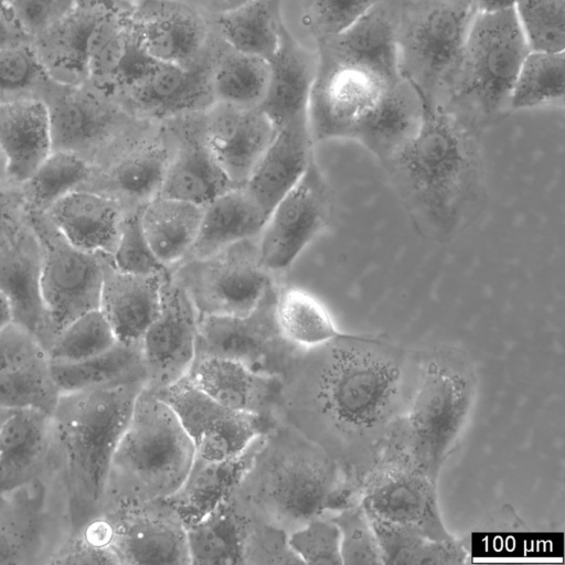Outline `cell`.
Listing matches in <instances>:
<instances>
[{"mask_svg":"<svg viewBox=\"0 0 565 565\" xmlns=\"http://www.w3.org/2000/svg\"><path fill=\"white\" fill-rule=\"evenodd\" d=\"M416 374L417 350L341 332L294 355L273 417L324 449L359 490L408 407Z\"/></svg>","mask_w":565,"mask_h":565,"instance_id":"obj_1","label":"cell"},{"mask_svg":"<svg viewBox=\"0 0 565 565\" xmlns=\"http://www.w3.org/2000/svg\"><path fill=\"white\" fill-rule=\"evenodd\" d=\"M481 137L441 107L424 103L416 132L381 163L423 238L448 243L477 216L484 195Z\"/></svg>","mask_w":565,"mask_h":565,"instance_id":"obj_2","label":"cell"},{"mask_svg":"<svg viewBox=\"0 0 565 565\" xmlns=\"http://www.w3.org/2000/svg\"><path fill=\"white\" fill-rule=\"evenodd\" d=\"M226 503L239 518L290 534L317 516L360 503V494L324 449L296 428L275 420L260 435Z\"/></svg>","mask_w":565,"mask_h":565,"instance_id":"obj_3","label":"cell"},{"mask_svg":"<svg viewBox=\"0 0 565 565\" xmlns=\"http://www.w3.org/2000/svg\"><path fill=\"white\" fill-rule=\"evenodd\" d=\"M308 124L313 145L350 140L380 163L418 129L424 102L405 77H392L359 61L319 53Z\"/></svg>","mask_w":565,"mask_h":565,"instance_id":"obj_4","label":"cell"},{"mask_svg":"<svg viewBox=\"0 0 565 565\" xmlns=\"http://www.w3.org/2000/svg\"><path fill=\"white\" fill-rule=\"evenodd\" d=\"M477 395V370L465 350L445 343L417 349L413 394L391 438L436 482L468 426Z\"/></svg>","mask_w":565,"mask_h":565,"instance_id":"obj_5","label":"cell"},{"mask_svg":"<svg viewBox=\"0 0 565 565\" xmlns=\"http://www.w3.org/2000/svg\"><path fill=\"white\" fill-rule=\"evenodd\" d=\"M530 52L514 9L475 13L435 105L480 134L511 111L520 66Z\"/></svg>","mask_w":565,"mask_h":565,"instance_id":"obj_6","label":"cell"},{"mask_svg":"<svg viewBox=\"0 0 565 565\" xmlns=\"http://www.w3.org/2000/svg\"><path fill=\"white\" fill-rule=\"evenodd\" d=\"M194 457L192 440L174 412L143 388L114 451L102 514L167 499L182 484Z\"/></svg>","mask_w":565,"mask_h":565,"instance_id":"obj_7","label":"cell"},{"mask_svg":"<svg viewBox=\"0 0 565 565\" xmlns=\"http://www.w3.org/2000/svg\"><path fill=\"white\" fill-rule=\"evenodd\" d=\"M145 379L61 394L52 430L65 459L79 512L102 515L108 472Z\"/></svg>","mask_w":565,"mask_h":565,"instance_id":"obj_8","label":"cell"},{"mask_svg":"<svg viewBox=\"0 0 565 565\" xmlns=\"http://www.w3.org/2000/svg\"><path fill=\"white\" fill-rule=\"evenodd\" d=\"M40 99L50 118L52 151L73 152L94 168L106 166L154 124L135 117L89 82L73 85L51 78Z\"/></svg>","mask_w":565,"mask_h":565,"instance_id":"obj_9","label":"cell"},{"mask_svg":"<svg viewBox=\"0 0 565 565\" xmlns=\"http://www.w3.org/2000/svg\"><path fill=\"white\" fill-rule=\"evenodd\" d=\"M399 73L435 105L475 15L457 0H394Z\"/></svg>","mask_w":565,"mask_h":565,"instance_id":"obj_10","label":"cell"},{"mask_svg":"<svg viewBox=\"0 0 565 565\" xmlns=\"http://www.w3.org/2000/svg\"><path fill=\"white\" fill-rule=\"evenodd\" d=\"M29 217L41 247L46 349L73 320L99 309L105 269L113 257L75 247L43 212L29 211Z\"/></svg>","mask_w":565,"mask_h":565,"instance_id":"obj_11","label":"cell"},{"mask_svg":"<svg viewBox=\"0 0 565 565\" xmlns=\"http://www.w3.org/2000/svg\"><path fill=\"white\" fill-rule=\"evenodd\" d=\"M258 237L234 243L204 258L169 269L186 291L199 316H244L276 280L260 260Z\"/></svg>","mask_w":565,"mask_h":565,"instance_id":"obj_12","label":"cell"},{"mask_svg":"<svg viewBox=\"0 0 565 565\" xmlns=\"http://www.w3.org/2000/svg\"><path fill=\"white\" fill-rule=\"evenodd\" d=\"M438 482L422 470L394 439L359 483L360 503L370 518L413 526L430 539L447 540Z\"/></svg>","mask_w":565,"mask_h":565,"instance_id":"obj_13","label":"cell"},{"mask_svg":"<svg viewBox=\"0 0 565 565\" xmlns=\"http://www.w3.org/2000/svg\"><path fill=\"white\" fill-rule=\"evenodd\" d=\"M277 279L244 316H199L195 356L236 361L252 371L281 377L300 348L281 334L276 319Z\"/></svg>","mask_w":565,"mask_h":565,"instance_id":"obj_14","label":"cell"},{"mask_svg":"<svg viewBox=\"0 0 565 565\" xmlns=\"http://www.w3.org/2000/svg\"><path fill=\"white\" fill-rule=\"evenodd\" d=\"M198 64L182 67L142 54L113 95L135 117L160 122L206 110L215 103L212 66L218 44Z\"/></svg>","mask_w":565,"mask_h":565,"instance_id":"obj_15","label":"cell"},{"mask_svg":"<svg viewBox=\"0 0 565 565\" xmlns=\"http://www.w3.org/2000/svg\"><path fill=\"white\" fill-rule=\"evenodd\" d=\"M334 199L315 154L299 181L276 203L259 233L264 267L277 275L328 226Z\"/></svg>","mask_w":565,"mask_h":565,"instance_id":"obj_16","label":"cell"},{"mask_svg":"<svg viewBox=\"0 0 565 565\" xmlns=\"http://www.w3.org/2000/svg\"><path fill=\"white\" fill-rule=\"evenodd\" d=\"M152 393L174 412L192 440L195 456L206 460L242 454L275 422L224 407L186 376Z\"/></svg>","mask_w":565,"mask_h":565,"instance_id":"obj_17","label":"cell"},{"mask_svg":"<svg viewBox=\"0 0 565 565\" xmlns=\"http://www.w3.org/2000/svg\"><path fill=\"white\" fill-rule=\"evenodd\" d=\"M131 34L149 58L191 67L214 47L211 18L190 0H132Z\"/></svg>","mask_w":565,"mask_h":565,"instance_id":"obj_18","label":"cell"},{"mask_svg":"<svg viewBox=\"0 0 565 565\" xmlns=\"http://www.w3.org/2000/svg\"><path fill=\"white\" fill-rule=\"evenodd\" d=\"M198 320L186 291L168 273L159 312L140 340L145 388L158 392L188 374L195 358Z\"/></svg>","mask_w":565,"mask_h":565,"instance_id":"obj_19","label":"cell"},{"mask_svg":"<svg viewBox=\"0 0 565 565\" xmlns=\"http://www.w3.org/2000/svg\"><path fill=\"white\" fill-rule=\"evenodd\" d=\"M104 515L111 526V550L118 564H191L186 527L166 499Z\"/></svg>","mask_w":565,"mask_h":565,"instance_id":"obj_20","label":"cell"},{"mask_svg":"<svg viewBox=\"0 0 565 565\" xmlns=\"http://www.w3.org/2000/svg\"><path fill=\"white\" fill-rule=\"evenodd\" d=\"M41 260L39 238L26 209L0 226V289L9 302L12 322L34 334L45 349Z\"/></svg>","mask_w":565,"mask_h":565,"instance_id":"obj_21","label":"cell"},{"mask_svg":"<svg viewBox=\"0 0 565 565\" xmlns=\"http://www.w3.org/2000/svg\"><path fill=\"white\" fill-rule=\"evenodd\" d=\"M175 148L168 121L154 122L136 142L102 168H94L89 189L118 200L126 210L142 209L160 194Z\"/></svg>","mask_w":565,"mask_h":565,"instance_id":"obj_22","label":"cell"},{"mask_svg":"<svg viewBox=\"0 0 565 565\" xmlns=\"http://www.w3.org/2000/svg\"><path fill=\"white\" fill-rule=\"evenodd\" d=\"M205 140L235 185H244L271 142L276 129L259 107L215 102L202 111Z\"/></svg>","mask_w":565,"mask_h":565,"instance_id":"obj_23","label":"cell"},{"mask_svg":"<svg viewBox=\"0 0 565 565\" xmlns=\"http://www.w3.org/2000/svg\"><path fill=\"white\" fill-rule=\"evenodd\" d=\"M132 0H77L55 23L32 40L49 76L63 84L87 79V60L103 20Z\"/></svg>","mask_w":565,"mask_h":565,"instance_id":"obj_24","label":"cell"},{"mask_svg":"<svg viewBox=\"0 0 565 565\" xmlns=\"http://www.w3.org/2000/svg\"><path fill=\"white\" fill-rule=\"evenodd\" d=\"M164 121L175 135V148L159 195L205 205L237 186L226 177L210 150L203 134L202 111Z\"/></svg>","mask_w":565,"mask_h":565,"instance_id":"obj_25","label":"cell"},{"mask_svg":"<svg viewBox=\"0 0 565 565\" xmlns=\"http://www.w3.org/2000/svg\"><path fill=\"white\" fill-rule=\"evenodd\" d=\"M126 211L118 200L109 195L77 189L44 213L75 247L113 257Z\"/></svg>","mask_w":565,"mask_h":565,"instance_id":"obj_26","label":"cell"},{"mask_svg":"<svg viewBox=\"0 0 565 565\" xmlns=\"http://www.w3.org/2000/svg\"><path fill=\"white\" fill-rule=\"evenodd\" d=\"M185 376L226 408L275 420L273 408L280 377L256 373L217 356H195Z\"/></svg>","mask_w":565,"mask_h":565,"instance_id":"obj_27","label":"cell"},{"mask_svg":"<svg viewBox=\"0 0 565 565\" xmlns=\"http://www.w3.org/2000/svg\"><path fill=\"white\" fill-rule=\"evenodd\" d=\"M318 64V51L296 41L281 23L279 45L270 60L269 85L259 105L276 130L288 124L308 120L309 98Z\"/></svg>","mask_w":565,"mask_h":565,"instance_id":"obj_28","label":"cell"},{"mask_svg":"<svg viewBox=\"0 0 565 565\" xmlns=\"http://www.w3.org/2000/svg\"><path fill=\"white\" fill-rule=\"evenodd\" d=\"M169 270L161 274H135L118 269L113 260L104 274L99 310L110 324L117 341H140L156 319L161 287Z\"/></svg>","mask_w":565,"mask_h":565,"instance_id":"obj_29","label":"cell"},{"mask_svg":"<svg viewBox=\"0 0 565 565\" xmlns=\"http://www.w3.org/2000/svg\"><path fill=\"white\" fill-rule=\"evenodd\" d=\"M0 150L8 178L18 183L26 181L52 152L50 118L42 99L0 103Z\"/></svg>","mask_w":565,"mask_h":565,"instance_id":"obj_30","label":"cell"},{"mask_svg":"<svg viewBox=\"0 0 565 565\" xmlns=\"http://www.w3.org/2000/svg\"><path fill=\"white\" fill-rule=\"evenodd\" d=\"M313 147L308 120L288 124L276 130L244 184L267 216L302 177L315 154Z\"/></svg>","mask_w":565,"mask_h":565,"instance_id":"obj_31","label":"cell"},{"mask_svg":"<svg viewBox=\"0 0 565 565\" xmlns=\"http://www.w3.org/2000/svg\"><path fill=\"white\" fill-rule=\"evenodd\" d=\"M266 218L267 214L245 185L221 193L204 205L196 237L182 262L207 257L259 235Z\"/></svg>","mask_w":565,"mask_h":565,"instance_id":"obj_32","label":"cell"},{"mask_svg":"<svg viewBox=\"0 0 565 565\" xmlns=\"http://www.w3.org/2000/svg\"><path fill=\"white\" fill-rule=\"evenodd\" d=\"M317 51L337 58L359 61L384 74L402 76L397 61L394 0H381Z\"/></svg>","mask_w":565,"mask_h":565,"instance_id":"obj_33","label":"cell"},{"mask_svg":"<svg viewBox=\"0 0 565 565\" xmlns=\"http://www.w3.org/2000/svg\"><path fill=\"white\" fill-rule=\"evenodd\" d=\"M259 437L242 454L230 459L213 461L194 457L182 484L166 499L185 527L205 518L227 499L248 467Z\"/></svg>","mask_w":565,"mask_h":565,"instance_id":"obj_34","label":"cell"},{"mask_svg":"<svg viewBox=\"0 0 565 565\" xmlns=\"http://www.w3.org/2000/svg\"><path fill=\"white\" fill-rule=\"evenodd\" d=\"M52 429L51 415L36 409H12L0 438V493L23 486L40 468Z\"/></svg>","mask_w":565,"mask_h":565,"instance_id":"obj_35","label":"cell"},{"mask_svg":"<svg viewBox=\"0 0 565 565\" xmlns=\"http://www.w3.org/2000/svg\"><path fill=\"white\" fill-rule=\"evenodd\" d=\"M204 205L158 195L141 210L147 242L168 269L181 263L196 237Z\"/></svg>","mask_w":565,"mask_h":565,"instance_id":"obj_36","label":"cell"},{"mask_svg":"<svg viewBox=\"0 0 565 565\" xmlns=\"http://www.w3.org/2000/svg\"><path fill=\"white\" fill-rule=\"evenodd\" d=\"M381 0H279L286 31L308 49L340 34Z\"/></svg>","mask_w":565,"mask_h":565,"instance_id":"obj_37","label":"cell"},{"mask_svg":"<svg viewBox=\"0 0 565 565\" xmlns=\"http://www.w3.org/2000/svg\"><path fill=\"white\" fill-rule=\"evenodd\" d=\"M60 394L145 379L140 341H117L106 352L77 362L49 361Z\"/></svg>","mask_w":565,"mask_h":565,"instance_id":"obj_38","label":"cell"},{"mask_svg":"<svg viewBox=\"0 0 565 565\" xmlns=\"http://www.w3.org/2000/svg\"><path fill=\"white\" fill-rule=\"evenodd\" d=\"M370 519L383 565H459L468 562L469 548L462 539L435 540L413 526Z\"/></svg>","mask_w":565,"mask_h":565,"instance_id":"obj_39","label":"cell"},{"mask_svg":"<svg viewBox=\"0 0 565 565\" xmlns=\"http://www.w3.org/2000/svg\"><path fill=\"white\" fill-rule=\"evenodd\" d=\"M210 18L215 34L235 50L270 61L278 49L279 0H253Z\"/></svg>","mask_w":565,"mask_h":565,"instance_id":"obj_40","label":"cell"},{"mask_svg":"<svg viewBox=\"0 0 565 565\" xmlns=\"http://www.w3.org/2000/svg\"><path fill=\"white\" fill-rule=\"evenodd\" d=\"M270 74V61L235 50L220 39L212 66L215 102L259 107L266 95Z\"/></svg>","mask_w":565,"mask_h":565,"instance_id":"obj_41","label":"cell"},{"mask_svg":"<svg viewBox=\"0 0 565 565\" xmlns=\"http://www.w3.org/2000/svg\"><path fill=\"white\" fill-rule=\"evenodd\" d=\"M275 310L281 334L300 349L317 347L342 332L326 306L299 287L278 285Z\"/></svg>","mask_w":565,"mask_h":565,"instance_id":"obj_42","label":"cell"},{"mask_svg":"<svg viewBox=\"0 0 565 565\" xmlns=\"http://www.w3.org/2000/svg\"><path fill=\"white\" fill-rule=\"evenodd\" d=\"M565 97L564 52L530 51L516 75L511 111L563 108Z\"/></svg>","mask_w":565,"mask_h":565,"instance_id":"obj_43","label":"cell"},{"mask_svg":"<svg viewBox=\"0 0 565 565\" xmlns=\"http://www.w3.org/2000/svg\"><path fill=\"white\" fill-rule=\"evenodd\" d=\"M94 167L79 156L53 150L35 172L22 183L29 211L46 212L66 194L84 188Z\"/></svg>","mask_w":565,"mask_h":565,"instance_id":"obj_44","label":"cell"},{"mask_svg":"<svg viewBox=\"0 0 565 565\" xmlns=\"http://www.w3.org/2000/svg\"><path fill=\"white\" fill-rule=\"evenodd\" d=\"M191 564H242L238 518L226 503L186 527Z\"/></svg>","mask_w":565,"mask_h":565,"instance_id":"obj_45","label":"cell"},{"mask_svg":"<svg viewBox=\"0 0 565 565\" xmlns=\"http://www.w3.org/2000/svg\"><path fill=\"white\" fill-rule=\"evenodd\" d=\"M60 395L50 373L46 353L0 373V407L2 408H29L51 415Z\"/></svg>","mask_w":565,"mask_h":565,"instance_id":"obj_46","label":"cell"},{"mask_svg":"<svg viewBox=\"0 0 565 565\" xmlns=\"http://www.w3.org/2000/svg\"><path fill=\"white\" fill-rule=\"evenodd\" d=\"M116 335L99 309L90 310L66 326L46 347L53 362H77L102 354L114 347Z\"/></svg>","mask_w":565,"mask_h":565,"instance_id":"obj_47","label":"cell"},{"mask_svg":"<svg viewBox=\"0 0 565 565\" xmlns=\"http://www.w3.org/2000/svg\"><path fill=\"white\" fill-rule=\"evenodd\" d=\"M513 9L530 51L565 52V0H516Z\"/></svg>","mask_w":565,"mask_h":565,"instance_id":"obj_48","label":"cell"},{"mask_svg":"<svg viewBox=\"0 0 565 565\" xmlns=\"http://www.w3.org/2000/svg\"><path fill=\"white\" fill-rule=\"evenodd\" d=\"M50 79L32 44L0 49V103L40 98Z\"/></svg>","mask_w":565,"mask_h":565,"instance_id":"obj_49","label":"cell"},{"mask_svg":"<svg viewBox=\"0 0 565 565\" xmlns=\"http://www.w3.org/2000/svg\"><path fill=\"white\" fill-rule=\"evenodd\" d=\"M341 534L342 565H383L379 542L361 503L332 514Z\"/></svg>","mask_w":565,"mask_h":565,"instance_id":"obj_50","label":"cell"},{"mask_svg":"<svg viewBox=\"0 0 565 565\" xmlns=\"http://www.w3.org/2000/svg\"><path fill=\"white\" fill-rule=\"evenodd\" d=\"M237 518L242 564H302L289 545L288 533L263 522Z\"/></svg>","mask_w":565,"mask_h":565,"instance_id":"obj_51","label":"cell"},{"mask_svg":"<svg viewBox=\"0 0 565 565\" xmlns=\"http://www.w3.org/2000/svg\"><path fill=\"white\" fill-rule=\"evenodd\" d=\"M288 541L301 563L342 565L341 534L332 514L308 521L292 531Z\"/></svg>","mask_w":565,"mask_h":565,"instance_id":"obj_52","label":"cell"},{"mask_svg":"<svg viewBox=\"0 0 565 565\" xmlns=\"http://www.w3.org/2000/svg\"><path fill=\"white\" fill-rule=\"evenodd\" d=\"M142 209L126 211L113 263L118 269L128 273H166L169 269L158 260L143 234L140 220Z\"/></svg>","mask_w":565,"mask_h":565,"instance_id":"obj_53","label":"cell"},{"mask_svg":"<svg viewBox=\"0 0 565 565\" xmlns=\"http://www.w3.org/2000/svg\"><path fill=\"white\" fill-rule=\"evenodd\" d=\"M46 351L39 339L18 323L0 329V373L25 364Z\"/></svg>","mask_w":565,"mask_h":565,"instance_id":"obj_54","label":"cell"},{"mask_svg":"<svg viewBox=\"0 0 565 565\" xmlns=\"http://www.w3.org/2000/svg\"><path fill=\"white\" fill-rule=\"evenodd\" d=\"M77 0H6L31 39L41 34Z\"/></svg>","mask_w":565,"mask_h":565,"instance_id":"obj_55","label":"cell"},{"mask_svg":"<svg viewBox=\"0 0 565 565\" xmlns=\"http://www.w3.org/2000/svg\"><path fill=\"white\" fill-rule=\"evenodd\" d=\"M25 44H32L31 36L6 0H0V49Z\"/></svg>","mask_w":565,"mask_h":565,"instance_id":"obj_56","label":"cell"},{"mask_svg":"<svg viewBox=\"0 0 565 565\" xmlns=\"http://www.w3.org/2000/svg\"><path fill=\"white\" fill-rule=\"evenodd\" d=\"M28 209L22 183L0 180V225L18 212Z\"/></svg>","mask_w":565,"mask_h":565,"instance_id":"obj_57","label":"cell"},{"mask_svg":"<svg viewBox=\"0 0 565 565\" xmlns=\"http://www.w3.org/2000/svg\"><path fill=\"white\" fill-rule=\"evenodd\" d=\"M195 7L207 15H215L237 7H241L253 0H190Z\"/></svg>","mask_w":565,"mask_h":565,"instance_id":"obj_58","label":"cell"},{"mask_svg":"<svg viewBox=\"0 0 565 565\" xmlns=\"http://www.w3.org/2000/svg\"><path fill=\"white\" fill-rule=\"evenodd\" d=\"M516 0H473L476 13H492L512 9Z\"/></svg>","mask_w":565,"mask_h":565,"instance_id":"obj_59","label":"cell"},{"mask_svg":"<svg viewBox=\"0 0 565 565\" xmlns=\"http://www.w3.org/2000/svg\"><path fill=\"white\" fill-rule=\"evenodd\" d=\"M12 321L11 309L4 294L0 289V329Z\"/></svg>","mask_w":565,"mask_h":565,"instance_id":"obj_60","label":"cell"},{"mask_svg":"<svg viewBox=\"0 0 565 565\" xmlns=\"http://www.w3.org/2000/svg\"><path fill=\"white\" fill-rule=\"evenodd\" d=\"M9 179L7 172V163L3 153L0 150V180Z\"/></svg>","mask_w":565,"mask_h":565,"instance_id":"obj_61","label":"cell"},{"mask_svg":"<svg viewBox=\"0 0 565 565\" xmlns=\"http://www.w3.org/2000/svg\"><path fill=\"white\" fill-rule=\"evenodd\" d=\"M11 411L12 409L0 407V438H1V430H2L3 423H4L6 418L9 416V414L11 413Z\"/></svg>","mask_w":565,"mask_h":565,"instance_id":"obj_62","label":"cell"},{"mask_svg":"<svg viewBox=\"0 0 565 565\" xmlns=\"http://www.w3.org/2000/svg\"><path fill=\"white\" fill-rule=\"evenodd\" d=\"M457 1H460V2H463V3H467V4H471V6H472V1H473V0H457Z\"/></svg>","mask_w":565,"mask_h":565,"instance_id":"obj_63","label":"cell"}]
</instances>
